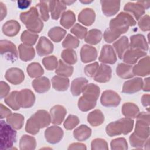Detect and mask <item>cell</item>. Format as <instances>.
Instances as JSON below:
<instances>
[{"label":"cell","instance_id":"25","mask_svg":"<svg viewBox=\"0 0 150 150\" xmlns=\"http://www.w3.org/2000/svg\"><path fill=\"white\" fill-rule=\"evenodd\" d=\"M52 83L53 87L57 91H65L69 86V79L59 75L52 78Z\"/></svg>","mask_w":150,"mask_h":150},{"label":"cell","instance_id":"54","mask_svg":"<svg viewBox=\"0 0 150 150\" xmlns=\"http://www.w3.org/2000/svg\"><path fill=\"white\" fill-rule=\"evenodd\" d=\"M10 91V87L4 81H1L0 83V95L1 98H3L6 97Z\"/></svg>","mask_w":150,"mask_h":150},{"label":"cell","instance_id":"4","mask_svg":"<svg viewBox=\"0 0 150 150\" xmlns=\"http://www.w3.org/2000/svg\"><path fill=\"white\" fill-rule=\"evenodd\" d=\"M20 18L27 29L33 33H39L43 29V22L39 18L38 10L35 7L26 12L21 13Z\"/></svg>","mask_w":150,"mask_h":150},{"label":"cell","instance_id":"17","mask_svg":"<svg viewBox=\"0 0 150 150\" xmlns=\"http://www.w3.org/2000/svg\"><path fill=\"white\" fill-rule=\"evenodd\" d=\"M146 54V52L141 51L140 49H131L125 52L122 59L125 63L134 64L137 62L138 59L145 56Z\"/></svg>","mask_w":150,"mask_h":150},{"label":"cell","instance_id":"49","mask_svg":"<svg viewBox=\"0 0 150 150\" xmlns=\"http://www.w3.org/2000/svg\"><path fill=\"white\" fill-rule=\"evenodd\" d=\"M87 28L82 26L79 23L76 24L71 29V32L80 39H83L84 38H85L87 34Z\"/></svg>","mask_w":150,"mask_h":150},{"label":"cell","instance_id":"5","mask_svg":"<svg viewBox=\"0 0 150 150\" xmlns=\"http://www.w3.org/2000/svg\"><path fill=\"white\" fill-rule=\"evenodd\" d=\"M133 125L134 121L131 118H122L107 125L106 132L110 137L118 135L121 134L127 135L132 131Z\"/></svg>","mask_w":150,"mask_h":150},{"label":"cell","instance_id":"15","mask_svg":"<svg viewBox=\"0 0 150 150\" xmlns=\"http://www.w3.org/2000/svg\"><path fill=\"white\" fill-rule=\"evenodd\" d=\"M142 85V79L139 77H136L125 81L123 85L122 91L124 93L132 94L140 90Z\"/></svg>","mask_w":150,"mask_h":150},{"label":"cell","instance_id":"31","mask_svg":"<svg viewBox=\"0 0 150 150\" xmlns=\"http://www.w3.org/2000/svg\"><path fill=\"white\" fill-rule=\"evenodd\" d=\"M116 72L117 75L122 79H129L134 76L132 71V66L124 63L118 64Z\"/></svg>","mask_w":150,"mask_h":150},{"label":"cell","instance_id":"6","mask_svg":"<svg viewBox=\"0 0 150 150\" xmlns=\"http://www.w3.org/2000/svg\"><path fill=\"white\" fill-rule=\"evenodd\" d=\"M0 149H9L16 141V132L9 124L1 121Z\"/></svg>","mask_w":150,"mask_h":150},{"label":"cell","instance_id":"13","mask_svg":"<svg viewBox=\"0 0 150 150\" xmlns=\"http://www.w3.org/2000/svg\"><path fill=\"white\" fill-rule=\"evenodd\" d=\"M38 54L40 56H43L51 53L53 50V45L46 37L42 36L36 45Z\"/></svg>","mask_w":150,"mask_h":150},{"label":"cell","instance_id":"57","mask_svg":"<svg viewBox=\"0 0 150 150\" xmlns=\"http://www.w3.org/2000/svg\"><path fill=\"white\" fill-rule=\"evenodd\" d=\"M149 18L148 16H145L144 18H142V19L139 21L138 22V26H139L140 29L141 30H142L143 31H145V30H149V28L147 27L146 25H145V21L147 19V18Z\"/></svg>","mask_w":150,"mask_h":150},{"label":"cell","instance_id":"19","mask_svg":"<svg viewBox=\"0 0 150 150\" xmlns=\"http://www.w3.org/2000/svg\"><path fill=\"white\" fill-rule=\"evenodd\" d=\"M102 11L105 15L111 16L115 15L120 9V1H101Z\"/></svg>","mask_w":150,"mask_h":150},{"label":"cell","instance_id":"51","mask_svg":"<svg viewBox=\"0 0 150 150\" xmlns=\"http://www.w3.org/2000/svg\"><path fill=\"white\" fill-rule=\"evenodd\" d=\"M46 3V1H40V3L37 5V6L40 9L41 17L44 21H47L49 19L48 6Z\"/></svg>","mask_w":150,"mask_h":150},{"label":"cell","instance_id":"7","mask_svg":"<svg viewBox=\"0 0 150 150\" xmlns=\"http://www.w3.org/2000/svg\"><path fill=\"white\" fill-rule=\"evenodd\" d=\"M1 55H5V58L11 62H15L18 59V52L16 46L11 41L1 40L0 42Z\"/></svg>","mask_w":150,"mask_h":150},{"label":"cell","instance_id":"50","mask_svg":"<svg viewBox=\"0 0 150 150\" xmlns=\"http://www.w3.org/2000/svg\"><path fill=\"white\" fill-rule=\"evenodd\" d=\"M107 142L101 138H96L91 142V149H108Z\"/></svg>","mask_w":150,"mask_h":150},{"label":"cell","instance_id":"37","mask_svg":"<svg viewBox=\"0 0 150 150\" xmlns=\"http://www.w3.org/2000/svg\"><path fill=\"white\" fill-rule=\"evenodd\" d=\"M102 36V33L100 30L91 29L88 32L85 41L89 44L96 45L101 41Z\"/></svg>","mask_w":150,"mask_h":150},{"label":"cell","instance_id":"48","mask_svg":"<svg viewBox=\"0 0 150 150\" xmlns=\"http://www.w3.org/2000/svg\"><path fill=\"white\" fill-rule=\"evenodd\" d=\"M79 123V120L76 115H69L64 122V127L67 130L74 128Z\"/></svg>","mask_w":150,"mask_h":150},{"label":"cell","instance_id":"42","mask_svg":"<svg viewBox=\"0 0 150 150\" xmlns=\"http://www.w3.org/2000/svg\"><path fill=\"white\" fill-rule=\"evenodd\" d=\"M27 72L30 77H38L43 74L44 71L39 63H32L28 66Z\"/></svg>","mask_w":150,"mask_h":150},{"label":"cell","instance_id":"27","mask_svg":"<svg viewBox=\"0 0 150 150\" xmlns=\"http://www.w3.org/2000/svg\"><path fill=\"white\" fill-rule=\"evenodd\" d=\"M131 49H141L144 50H148V46L146 43L145 37L142 35H136L131 36Z\"/></svg>","mask_w":150,"mask_h":150},{"label":"cell","instance_id":"21","mask_svg":"<svg viewBox=\"0 0 150 150\" xmlns=\"http://www.w3.org/2000/svg\"><path fill=\"white\" fill-rule=\"evenodd\" d=\"M32 83L34 90L39 93H45L48 91L50 87L49 80L46 77L36 79L34 80Z\"/></svg>","mask_w":150,"mask_h":150},{"label":"cell","instance_id":"32","mask_svg":"<svg viewBox=\"0 0 150 150\" xmlns=\"http://www.w3.org/2000/svg\"><path fill=\"white\" fill-rule=\"evenodd\" d=\"M104 117L102 112L99 110H96L87 116V120L88 122L93 126H98L101 125L104 122Z\"/></svg>","mask_w":150,"mask_h":150},{"label":"cell","instance_id":"29","mask_svg":"<svg viewBox=\"0 0 150 150\" xmlns=\"http://www.w3.org/2000/svg\"><path fill=\"white\" fill-rule=\"evenodd\" d=\"M23 116L19 114H11L6 117L7 123L15 129H20L23 126Z\"/></svg>","mask_w":150,"mask_h":150},{"label":"cell","instance_id":"53","mask_svg":"<svg viewBox=\"0 0 150 150\" xmlns=\"http://www.w3.org/2000/svg\"><path fill=\"white\" fill-rule=\"evenodd\" d=\"M98 68V64L95 62L93 64L87 65L84 68V72L87 76L89 77H94Z\"/></svg>","mask_w":150,"mask_h":150},{"label":"cell","instance_id":"18","mask_svg":"<svg viewBox=\"0 0 150 150\" xmlns=\"http://www.w3.org/2000/svg\"><path fill=\"white\" fill-rule=\"evenodd\" d=\"M66 114V109L62 105H55L50 110L52 122L54 124L59 125L64 120Z\"/></svg>","mask_w":150,"mask_h":150},{"label":"cell","instance_id":"1","mask_svg":"<svg viewBox=\"0 0 150 150\" xmlns=\"http://www.w3.org/2000/svg\"><path fill=\"white\" fill-rule=\"evenodd\" d=\"M100 92V88L97 86L93 83L87 84L83 91V96L78 101L79 109L82 111H87L93 108L96 105Z\"/></svg>","mask_w":150,"mask_h":150},{"label":"cell","instance_id":"38","mask_svg":"<svg viewBox=\"0 0 150 150\" xmlns=\"http://www.w3.org/2000/svg\"><path fill=\"white\" fill-rule=\"evenodd\" d=\"M73 71V67L67 65L62 60L59 61V64L56 70V73L59 76L66 77H70L71 76Z\"/></svg>","mask_w":150,"mask_h":150},{"label":"cell","instance_id":"33","mask_svg":"<svg viewBox=\"0 0 150 150\" xmlns=\"http://www.w3.org/2000/svg\"><path fill=\"white\" fill-rule=\"evenodd\" d=\"M122 112L127 118H135L139 113V109L133 103H126L122 106Z\"/></svg>","mask_w":150,"mask_h":150},{"label":"cell","instance_id":"44","mask_svg":"<svg viewBox=\"0 0 150 150\" xmlns=\"http://www.w3.org/2000/svg\"><path fill=\"white\" fill-rule=\"evenodd\" d=\"M62 57L66 63L69 64H74L77 62L76 53L71 49L64 50L62 53Z\"/></svg>","mask_w":150,"mask_h":150},{"label":"cell","instance_id":"23","mask_svg":"<svg viewBox=\"0 0 150 150\" xmlns=\"http://www.w3.org/2000/svg\"><path fill=\"white\" fill-rule=\"evenodd\" d=\"M79 21L84 25L90 26L95 20V13L89 8L84 9L79 15Z\"/></svg>","mask_w":150,"mask_h":150},{"label":"cell","instance_id":"41","mask_svg":"<svg viewBox=\"0 0 150 150\" xmlns=\"http://www.w3.org/2000/svg\"><path fill=\"white\" fill-rule=\"evenodd\" d=\"M149 61V57L144 58L141 60L138 63L132 67V71L134 74H137L138 76H145L148 75L149 72L145 70V63Z\"/></svg>","mask_w":150,"mask_h":150},{"label":"cell","instance_id":"22","mask_svg":"<svg viewBox=\"0 0 150 150\" xmlns=\"http://www.w3.org/2000/svg\"><path fill=\"white\" fill-rule=\"evenodd\" d=\"M49 11L53 19L57 20L59 18L62 12L66 8L63 1H49Z\"/></svg>","mask_w":150,"mask_h":150},{"label":"cell","instance_id":"59","mask_svg":"<svg viewBox=\"0 0 150 150\" xmlns=\"http://www.w3.org/2000/svg\"><path fill=\"white\" fill-rule=\"evenodd\" d=\"M0 11H1V21H2L6 15V8L5 5L2 2H0Z\"/></svg>","mask_w":150,"mask_h":150},{"label":"cell","instance_id":"3","mask_svg":"<svg viewBox=\"0 0 150 150\" xmlns=\"http://www.w3.org/2000/svg\"><path fill=\"white\" fill-rule=\"evenodd\" d=\"M135 24V21L129 14L121 12L116 18L111 20L109 29L113 33L120 36L128 30L129 26H134Z\"/></svg>","mask_w":150,"mask_h":150},{"label":"cell","instance_id":"2","mask_svg":"<svg viewBox=\"0 0 150 150\" xmlns=\"http://www.w3.org/2000/svg\"><path fill=\"white\" fill-rule=\"evenodd\" d=\"M51 118L49 113L45 110H39L28 120L25 130L27 132L35 135L39 132V129L49 125Z\"/></svg>","mask_w":150,"mask_h":150},{"label":"cell","instance_id":"58","mask_svg":"<svg viewBox=\"0 0 150 150\" xmlns=\"http://www.w3.org/2000/svg\"><path fill=\"white\" fill-rule=\"evenodd\" d=\"M32 1H18V6L21 9H26L30 4Z\"/></svg>","mask_w":150,"mask_h":150},{"label":"cell","instance_id":"11","mask_svg":"<svg viewBox=\"0 0 150 150\" xmlns=\"http://www.w3.org/2000/svg\"><path fill=\"white\" fill-rule=\"evenodd\" d=\"M5 79L11 83L17 85L21 83L24 80V73L22 70L16 67L9 69L5 73Z\"/></svg>","mask_w":150,"mask_h":150},{"label":"cell","instance_id":"16","mask_svg":"<svg viewBox=\"0 0 150 150\" xmlns=\"http://www.w3.org/2000/svg\"><path fill=\"white\" fill-rule=\"evenodd\" d=\"M80 56L81 60L83 63H88L94 61L97 56V50L93 46L85 45L81 49Z\"/></svg>","mask_w":150,"mask_h":150},{"label":"cell","instance_id":"30","mask_svg":"<svg viewBox=\"0 0 150 150\" xmlns=\"http://www.w3.org/2000/svg\"><path fill=\"white\" fill-rule=\"evenodd\" d=\"M115 47L119 58L122 59L124 54L128 48V39L126 36H122L114 43Z\"/></svg>","mask_w":150,"mask_h":150},{"label":"cell","instance_id":"24","mask_svg":"<svg viewBox=\"0 0 150 150\" xmlns=\"http://www.w3.org/2000/svg\"><path fill=\"white\" fill-rule=\"evenodd\" d=\"M88 81L83 77H79L74 79L71 85V91L74 96H79L83 92L84 88L87 84Z\"/></svg>","mask_w":150,"mask_h":150},{"label":"cell","instance_id":"46","mask_svg":"<svg viewBox=\"0 0 150 150\" xmlns=\"http://www.w3.org/2000/svg\"><path fill=\"white\" fill-rule=\"evenodd\" d=\"M42 62L45 68L49 70H52L57 67V58L54 56H50L43 58Z\"/></svg>","mask_w":150,"mask_h":150},{"label":"cell","instance_id":"45","mask_svg":"<svg viewBox=\"0 0 150 150\" xmlns=\"http://www.w3.org/2000/svg\"><path fill=\"white\" fill-rule=\"evenodd\" d=\"M79 40L71 35L70 34H68L63 42L62 46L64 47H67V48H77L79 46Z\"/></svg>","mask_w":150,"mask_h":150},{"label":"cell","instance_id":"28","mask_svg":"<svg viewBox=\"0 0 150 150\" xmlns=\"http://www.w3.org/2000/svg\"><path fill=\"white\" fill-rule=\"evenodd\" d=\"M19 52L20 59L24 61L27 62L33 59L35 55V50L33 47L26 46L23 44H21L19 46Z\"/></svg>","mask_w":150,"mask_h":150},{"label":"cell","instance_id":"40","mask_svg":"<svg viewBox=\"0 0 150 150\" xmlns=\"http://www.w3.org/2000/svg\"><path fill=\"white\" fill-rule=\"evenodd\" d=\"M66 33V31L64 29L60 27H54L49 31L48 36L53 41L59 42L64 38Z\"/></svg>","mask_w":150,"mask_h":150},{"label":"cell","instance_id":"9","mask_svg":"<svg viewBox=\"0 0 150 150\" xmlns=\"http://www.w3.org/2000/svg\"><path fill=\"white\" fill-rule=\"evenodd\" d=\"M121 98L119 95L114 91L106 90L102 94L101 103L105 107H116L119 105Z\"/></svg>","mask_w":150,"mask_h":150},{"label":"cell","instance_id":"39","mask_svg":"<svg viewBox=\"0 0 150 150\" xmlns=\"http://www.w3.org/2000/svg\"><path fill=\"white\" fill-rule=\"evenodd\" d=\"M38 38V35L35 33L30 32L28 30H25L21 35V40L25 45H33Z\"/></svg>","mask_w":150,"mask_h":150},{"label":"cell","instance_id":"26","mask_svg":"<svg viewBox=\"0 0 150 150\" xmlns=\"http://www.w3.org/2000/svg\"><path fill=\"white\" fill-rule=\"evenodd\" d=\"M91 129L87 125H81L77 128L73 132L74 138L80 141L87 139L91 135Z\"/></svg>","mask_w":150,"mask_h":150},{"label":"cell","instance_id":"35","mask_svg":"<svg viewBox=\"0 0 150 150\" xmlns=\"http://www.w3.org/2000/svg\"><path fill=\"white\" fill-rule=\"evenodd\" d=\"M76 17L71 11H67L62 14L60 19V24L65 28L69 29L75 22Z\"/></svg>","mask_w":150,"mask_h":150},{"label":"cell","instance_id":"56","mask_svg":"<svg viewBox=\"0 0 150 150\" xmlns=\"http://www.w3.org/2000/svg\"><path fill=\"white\" fill-rule=\"evenodd\" d=\"M87 148L84 144L81 143H73L70 145L68 149H86Z\"/></svg>","mask_w":150,"mask_h":150},{"label":"cell","instance_id":"20","mask_svg":"<svg viewBox=\"0 0 150 150\" xmlns=\"http://www.w3.org/2000/svg\"><path fill=\"white\" fill-rule=\"evenodd\" d=\"M21 26L19 23L13 20L8 21L2 26V32L8 36H14L20 30Z\"/></svg>","mask_w":150,"mask_h":150},{"label":"cell","instance_id":"47","mask_svg":"<svg viewBox=\"0 0 150 150\" xmlns=\"http://www.w3.org/2000/svg\"><path fill=\"white\" fill-rule=\"evenodd\" d=\"M111 149H127V142L124 138H119L111 142Z\"/></svg>","mask_w":150,"mask_h":150},{"label":"cell","instance_id":"8","mask_svg":"<svg viewBox=\"0 0 150 150\" xmlns=\"http://www.w3.org/2000/svg\"><path fill=\"white\" fill-rule=\"evenodd\" d=\"M18 101L20 107L25 108H29L34 104L35 97L30 90L25 89L18 92Z\"/></svg>","mask_w":150,"mask_h":150},{"label":"cell","instance_id":"14","mask_svg":"<svg viewBox=\"0 0 150 150\" xmlns=\"http://www.w3.org/2000/svg\"><path fill=\"white\" fill-rule=\"evenodd\" d=\"M111 77V69L110 66L101 64L94 76V80L100 83L108 81Z\"/></svg>","mask_w":150,"mask_h":150},{"label":"cell","instance_id":"10","mask_svg":"<svg viewBox=\"0 0 150 150\" xmlns=\"http://www.w3.org/2000/svg\"><path fill=\"white\" fill-rule=\"evenodd\" d=\"M45 136L46 141L54 144L58 143L62 139L63 136V132L59 127L52 126L46 129Z\"/></svg>","mask_w":150,"mask_h":150},{"label":"cell","instance_id":"12","mask_svg":"<svg viewBox=\"0 0 150 150\" xmlns=\"http://www.w3.org/2000/svg\"><path fill=\"white\" fill-rule=\"evenodd\" d=\"M98 59L100 62L103 63L109 64L115 63L117 61V57L112 46L108 45H104L101 49Z\"/></svg>","mask_w":150,"mask_h":150},{"label":"cell","instance_id":"34","mask_svg":"<svg viewBox=\"0 0 150 150\" xmlns=\"http://www.w3.org/2000/svg\"><path fill=\"white\" fill-rule=\"evenodd\" d=\"M36 145V139L33 137L25 135L20 139L19 146L21 149H35Z\"/></svg>","mask_w":150,"mask_h":150},{"label":"cell","instance_id":"55","mask_svg":"<svg viewBox=\"0 0 150 150\" xmlns=\"http://www.w3.org/2000/svg\"><path fill=\"white\" fill-rule=\"evenodd\" d=\"M1 115L0 118L1 119L8 117L11 114V111L7 107H5L2 104H1Z\"/></svg>","mask_w":150,"mask_h":150},{"label":"cell","instance_id":"43","mask_svg":"<svg viewBox=\"0 0 150 150\" xmlns=\"http://www.w3.org/2000/svg\"><path fill=\"white\" fill-rule=\"evenodd\" d=\"M18 91H12L8 97L5 98V103L14 110H18L20 108V105L18 101Z\"/></svg>","mask_w":150,"mask_h":150},{"label":"cell","instance_id":"36","mask_svg":"<svg viewBox=\"0 0 150 150\" xmlns=\"http://www.w3.org/2000/svg\"><path fill=\"white\" fill-rule=\"evenodd\" d=\"M124 11L132 13L137 20H138L144 13V10L141 5L133 3L127 4L124 6Z\"/></svg>","mask_w":150,"mask_h":150},{"label":"cell","instance_id":"52","mask_svg":"<svg viewBox=\"0 0 150 150\" xmlns=\"http://www.w3.org/2000/svg\"><path fill=\"white\" fill-rule=\"evenodd\" d=\"M129 142L132 146L142 148V147L144 146L145 141L140 139L137 136H136L134 133H133L129 137Z\"/></svg>","mask_w":150,"mask_h":150}]
</instances>
